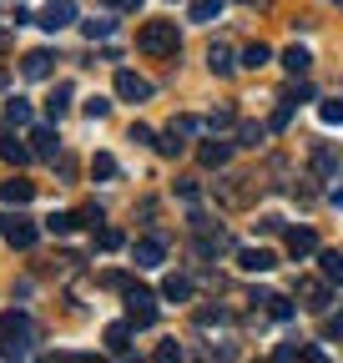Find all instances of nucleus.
Wrapping results in <instances>:
<instances>
[{
    "instance_id": "nucleus-1",
    "label": "nucleus",
    "mask_w": 343,
    "mask_h": 363,
    "mask_svg": "<svg viewBox=\"0 0 343 363\" xmlns=\"http://www.w3.org/2000/svg\"><path fill=\"white\" fill-rule=\"evenodd\" d=\"M35 353V323L26 313H0V358H30Z\"/></svg>"
},
{
    "instance_id": "nucleus-2",
    "label": "nucleus",
    "mask_w": 343,
    "mask_h": 363,
    "mask_svg": "<svg viewBox=\"0 0 343 363\" xmlns=\"http://www.w3.org/2000/svg\"><path fill=\"white\" fill-rule=\"evenodd\" d=\"M137 45H142L147 56H177V51H182L177 21H147V26H142V35H137Z\"/></svg>"
},
{
    "instance_id": "nucleus-3",
    "label": "nucleus",
    "mask_w": 343,
    "mask_h": 363,
    "mask_svg": "<svg viewBox=\"0 0 343 363\" xmlns=\"http://www.w3.org/2000/svg\"><path fill=\"white\" fill-rule=\"evenodd\" d=\"M121 298H126V323H132V328H152L157 323V293L152 288H132V283H126Z\"/></svg>"
},
{
    "instance_id": "nucleus-4",
    "label": "nucleus",
    "mask_w": 343,
    "mask_h": 363,
    "mask_svg": "<svg viewBox=\"0 0 343 363\" xmlns=\"http://www.w3.org/2000/svg\"><path fill=\"white\" fill-rule=\"evenodd\" d=\"M252 192H263V182H257V177H223L218 182L223 207H242V202H252Z\"/></svg>"
},
{
    "instance_id": "nucleus-5",
    "label": "nucleus",
    "mask_w": 343,
    "mask_h": 363,
    "mask_svg": "<svg viewBox=\"0 0 343 363\" xmlns=\"http://www.w3.org/2000/svg\"><path fill=\"white\" fill-rule=\"evenodd\" d=\"M0 233H6V242L11 247H35V238H40V227L35 222H26V217H0Z\"/></svg>"
},
{
    "instance_id": "nucleus-6",
    "label": "nucleus",
    "mask_w": 343,
    "mask_h": 363,
    "mask_svg": "<svg viewBox=\"0 0 343 363\" xmlns=\"http://www.w3.org/2000/svg\"><path fill=\"white\" fill-rule=\"evenodd\" d=\"M116 96L121 101H152V81L137 71H116Z\"/></svg>"
},
{
    "instance_id": "nucleus-7",
    "label": "nucleus",
    "mask_w": 343,
    "mask_h": 363,
    "mask_svg": "<svg viewBox=\"0 0 343 363\" xmlns=\"http://www.w3.org/2000/svg\"><path fill=\"white\" fill-rule=\"evenodd\" d=\"M283 247H288V257L303 262V257L318 252V238H313V227H288V233H283Z\"/></svg>"
},
{
    "instance_id": "nucleus-8",
    "label": "nucleus",
    "mask_w": 343,
    "mask_h": 363,
    "mask_svg": "<svg viewBox=\"0 0 343 363\" xmlns=\"http://www.w3.org/2000/svg\"><path fill=\"white\" fill-rule=\"evenodd\" d=\"M298 303H303L308 313H328V278H298Z\"/></svg>"
},
{
    "instance_id": "nucleus-9",
    "label": "nucleus",
    "mask_w": 343,
    "mask_h": 363,
    "mask_svg": "<svg viewBox=\"0 0 343 363\" xmlns=\"http://www.w3.org/2000/svg\"><path fill=\"white\" fill-rule=\"evenodd\" d=\"M298 101H313V91H308V86H293L288 96H278V111H273V131H283V126L293 121V106H298Z\"/></svg>"
},
{
    "instance_id": "nucleus-10",
    "label": "nucleus",
    "mask_w": 343,
    "mask_h": 363,
    "mask_svg": "<svg viewBox=\"0 0 343 363\" xmlns=\"http://www.w3.org/2000/svg\"><path fill=\"white\" fill-rule=\"evenodd\" d=\"M162 257H167V242L162 238H137V247H132V262L137 267H162Z\"/></svg>"
},
{
    "instance_id": "nucleus-11",
    "label": "nucleus",
    "mask_w": 343,
    "mask_h": 363,
    "mask_svg": "<svg viewBox=\"0 0 343 363\" xmlns=\"http://www.w3.org/2000/svg\"><path fill=\"white\" fill-rule=\"evenodd\" d=\"M237 267H242V272H273V267H278V252H268V247H242V252H237Z\"/></svg>"
},
{
    "instance_id": "nucleus-12",
    "label": "nucleus",
    "mask_w": 343,
    "mask_h": 363,
    "mask_svg": "<svg viewBox=\"0 0 343 363\" xmlns=\"http://www.w3.org/2000/svg\"><path fill=\"white\" fill-rule=\"evenodd\" d=\"M71 21H76V6H71V0H51V6L40 11V26H46V30H66Z\"/></svg>"
},
{
    "instance_id": "nucleus-13",
    "label": "nucleus",
    "mask_w": 343,
    "mask_h": 363,
    "mask_svg": "<svg viewBox=\"0 0 343 363\" xmlns=\"http://www.w3.org/2000/svg\"><path fill=\"white\" fill-rule=\"evenodd\" d=\"M30 152H35V157H46V162H56V152H61L56 126H35V131H30Z\"/></svg>"
},
{
    "instance_id": "nucleus-14",
    "label": "nucleus",
    "mask_w": 343,
    "mask_h": 363,
    "mask_svg": "<svg viewBox=\"0 0 343 363\" xmlns=\"http://www.w3.org/2000/svg\"><path fill=\"white\" fill-rule=\"evenodd\" d=\"M35 197V182H26V177H11V182H0V202H16V207H26Z\"/></svg>"
},
{
    "instance_id": "nucleus-15",
    "label": "nucleus",
    "mask_w": 343,
    "mask_h": 363,
    "mask_svg": "<svg viewBox=\"0 0 343 363\" xmlns=\"http://www.w3.org/2000/svg\"><path fill=\"white\" fill-rule=\"evenodd\" d=\"M313 177H338V147L333 142L313 147Z\"/></svg>"
},
{
    "instance_id": "nucleus-16",
    "label": "nucleus",
    "mask_w": 343,
    "mask_h": 363,
    "mask_svg": "<svg viewBox=\"0 0 343 363\" xmlns=\"http://www.w3.org/2000/svg\"><path fill=\"white\" fill-rule=\"evenodd\" d=\"M106 353H111V358H126V353H132V323H111V328H106Z\"/></svg>"
},
{
    "instance_id": "nucleus-17",
    "label": "nucleus",
    "mask_w": 343,
    "mask_h": 363,
    "mask_svg": "<svg viewBox=\"0 0 343 363\" xmlns=\"http://www.w3.org/2000/svg\"><path fill=\"white\" fill-rule=\"evenodd\" d=\"M232 147H237V142H202V147H197V162H202V167H227Z\"/></svg>"
},
{
    "instance_id": "nucleus-18",
    "label": "nucleus",
    "mask_w": 343,
    "mask_h": 363,
    "mask_svg": "<svg viewBox=\"0 0 343 363\" xmlns=\"http://www.w3.org/2000/svg\"><path fill=\"white\" fill-rule=\"evenodd\" d=\"M51 66H56V56H51V51H30V56L21 61V71H26L30 81H46V76H51Z\"/></svg>"
},
{
    "instance_id": "nucleus-19",
    "label": "nucleus",
    "mask_w": 343,
    "mask_h": 363,
    "mask_svg": "<svg viewBox=\"0 0 343 363\" xmlns=\"http://www.w3.org/2000/svg\"><path fill=\"white\" fill-rule=\"evenodd\" d=\"M278 61H283V71H288V76H308V66H313V56L303 51V45H288Z\"/></svg>"
},
{
    "instance_id": "nucleus-20",
    "label": "nucleus",
    "mask_w": 343,
    "mask_h": 363,
    "mask_svg": "<svg viewBox=\"0 0 343 363\" xmlns=\"http://www.w3.org/2000/svg\"><path fill=\"white\" fill-rule=\"evenodd\" d=\"M162 298H167V303H192V278H182V272H172V278L162 283Z\"/></svg>"
},
{
    "instance_id": "nucleus-21",
    "label": "nucleus",
    "mask_w": 343,
    "mask_h": 363,
    "mask_svg": "<svg viewBox=\"0 0 343 363\" xmlns=\"http://www.w3.org/2000/svg\"><path fill=\"white\" fill-rule=\"evenodd\" d=\"M71 96H76V91H71V86L61 81V86L51 91V96H46V116H51V121H61V116L71 111Z\"/></svg>"
},
{
    "instance_id": "nucleus-22",
    "label": "nucleus",
    "mask_w": 343,
    "mask_h": 363,
    "mask_svg": "<svg viewBox=\"0 0 343 363\" xmlns=\"http://www.w3.org/2000/svg\"><path fill=\"white\" fill-rule=\"evenodd\" d=\"M257 303H268V318H278V323H288V318L298 313L293 298H283V293H257Z\"/></svg>"
},
{
    "instance_id": "nucleus-23",
    "label": "nucleus",
    "mask_w": 343,
    "mask_h": 363,
    "mask_svg": "<svg viewBox=\"0 0 343 363\" xmlns=\"http://www.w3.org/2000/svg\"><path fill=\"white\" fill-rule=\"evenodd\" d=\"M0 157H6V162H16V167H26L35 152H30L26 142H16V136H6V131H0Z\"/></svg>"
},
{
    "instance_id": "nucleus-24",
    "label": "nucleus",
    "mask_w": 343,
    "mask_h": 363,
    "mask_svg": "<svg viewBox=\"0 0 343 363\" xmlns=\"http://www.w3.org/2000/svg\"><path fill=\"white\" fill-rule=\"evenodd\" d=\"M318 272L328 283H343V252L338 247H328V252H318Z\"/></svg>"
},
{
    "instance_id": "nucleus-25",
    "label": "nucleus",
    "mask_w": 343,
    "mask_h": 363,
    "mask_svg": "<svg viewBox=\"0 0 343 363\" xmlns=\"http://www.w3.org/2000/svg\"><path fill=\"white\" fill-rule=\"evenodd\" d=\"M207 66H212V76H232V51H227V45H207Z\"/></svg>"
},
{
    "instance_id": "nucleus-26",
    "label": "nucleus",
    "mask_w": 343,
    "mask_h": 363,
    "mask_svg": "<svg viewBox=\"0 0 343 363\" xmlns=\"http://www.w3.org/2000/svg\"><path fill=\"white\" fill-rule=\"evenodd\" d=\"M157 152H162V157H182V152H187V136H177V131L167 126V131L157 136Z\"/></svg>"
},
{
    "instance_id": "nucleus-27",
    "label": "nucleus",
    "mask_w": 343,
    "mask_h": 363,
    "mask_svg": "<svg viewBox=\"0 0 343 363\" xmlns=\"http://www.w3.org/2000/svg\"><path fill=\"white\" fill-rule=\"evenodd\" d=\"M268 61H273V51H268V45H263V40H252V45H247V51H242V66H247V71H263Z\"/></svg>"
},
{
    "instance_id": "nucleus-28",
    "label": "nucleus",
    "mask_w": 343,
    "mask_h": 363,
    "mask_svg": "<svg viewBox=\"0 0 343 363\" xmlns=\"http://www.w3.org/2000/svg\"><path fill=\"white\" fill-rule=\"evenodd\" d=\"M263 136H268V126L242 121V126H237V147H263Z\"/></svg>"
},
{
    "instance_id": "nucleus-29",
    "label": "nucleus",
    "mask_w": 343,
    "mask_h": 363,
    "mask_svg": "<svg viewBox=\"0 0 343 363\" xmlns=\"http://www.w3.org/2000/svg\"><path fill=\"white\" fill-rule=\"evenodd\" d=\"M76 222H81L76 212H51V217H46V233H56V238H66V233H71V227H76Z\"/></svg>"
},
{
    "instance_id": "nucleus-30",
    "label": "nucleus",
    "mask_w": 343,
    "mask_h": 363,
    "mask_svg": "<svg viewBox=\"0 0 343 363\" xmlns=\"http://www.w3.org/2000/svg\"><path fill=\"white\" fill-rule=\"evenodd\" d=\"M227 0H192V21H218Z\"/></svg>"
},
{
    "instance_id": "nucleus-31",
    "label": "nucleus",
    "mask_w": 343,
    "mask_h": 363,
    "mask_svg": "<svg viewBox=\"0 0 343 363\" xmlns=\"http://www.w3.org/2000/svg\"><path fill=\"white\" fill-rule=\"evenodd\" d=\"M81 30H86V40H106V35L116 30V21H106V16L96 21V16H91V21H81Z\"/></svg>"
},
{
    "instance_id": "nucleus-32",
    "label": "nucleus",
    "mask_w": 343,
    "mask_h": 363,
    "mask_svg": "<svg viewBox=\"0 0 343 363\" xmlns=\"http://www.w3.org/2000/svg\"><path fill=\"white\" fill-rule=\"evenodd\" d=\"M91 177H101V182L116 177V157H111V152H96V157H91Z\"/></svg>"
},
{
    "instance_id": "nucleus-33",
    "label": "nucleus",
    "mask_w": 343,
    "mask_h": 363,
    "mask_svg": "<svg viewBox=\"0 0 343 363\" xmlns=\"http://www.w3.org/2000/svg\"><path fill=\"white\" fill-rule=\"evenodd\" d=\"M318 121L323 126H343V101H323L318 106Z\"/></svg>"
},
{
    "instance_id": "nucleus-34",
    "label": "nucleus",
    "mask_w": 343,
    "mask_h": 363,
    "mask_svg": "<svg viewBox=\"0 0 343 363\" xmlns=\"http://www.w3.org/2000/svg\"><path fill=\"white\" fill-rule=\"evenodd\" d=\"M6 121H11V126H26V121H30V106H26V101H6Z\"/></svg>"
},
{
    "instance_id": "nucleus-35",
    "label": "nucleus",
    "mask_w": 343,
    "mask_h": 363,
    "mask_svg": "<svg viewBox=\"0 0 343 363\" xmlns=\"http://www.w3.org/2000/svg\"><path fill=\"white\" fill-rule=\"evenodd\" d=\"M232 121H237V111H232V106H218V111L207 116V126H212V131H223V126H232Z\"/></svg>"
},
{
    "instance_id": "nucleus-36",
    "label": "nucleus",
    "mask_w": 343,
    "mask_h": 363,
    "mask_svg": "<svg viewBox=\"0 0 343 363\" xmlns=\"http://www.w3.org/2000/svg\"><path fill=\"white\" fill-rule=\"evenodd\" d=\"M96 247H101V252H116V247H121V233H116V227H101V233H96Z\"/></svg>"
},
{
    "instance_id": "nucleus-37",
    "label": "nucleus",
    "mask_w": 343,
    "mask_h": 363,
    "mask_svg": "<svg viewBox=\"0 0 343 363\" xmlns=\"http://www.w3.org/2000/svg\"><path fill=\"white\" fill-rule=\"evenodd\" d=\"M257 233H268V238H278V233H288V222L268 212V217H257Z\"/></svg>"
},
{
    "instance_id": "nucleus-38",
    "label": "nucleus",
    "mask_w": 343,
    "mask_h": 363,
    "mask_svg": "<svg viewBox=\"0 0 343 363\" xmlns=\"http://www.w3.org/2000/svg\"><path fill=\"white\" fill-rule=\"evenodd\" d=\"M172 358H182V343H177V338L157 343V363H172Z\"/></svg>"
},
{
    "instance_id": "nucleus-39",
    "label": "nucleus",
    "mask_w": 343,
    "mask_h": 363,
    "mask_svg": "<svg viewBox=\"0 0 343 363\" xmlns=\"http://www.w3.org/2000/svg\"><path fill=\"white\" fill-rule=\"evenodd\" d=\"M132 142H142V147H157V131H152V126H142V121H132Z\"/></svg>"
},
{
    "instance_id": "nucleus-40",
    "label": "nucleus",
    "mask_w": 343,
    "mask_h": 363,
    "mask_svg": "<svg viewBox=\"0 0 343 363\" xmlns=\"http://www.w3.org/2000/svg\"><path fill=\"white\" fill-rule=\"evenodd\" d=\"M106 111H111V101H106V96H91V101H86V116H91V121H101Z\"/></svg>"
},
{
    "instance_id": "nucleus-41",
    "label": "nucleus",
    "mask_w": 343,
    "mask_h": 363,
    "mask_svg": "<svg viewBox=\"0 0 343 363\" xmlns=\"http://www.w3.org/2000/svg\"><path fill=\"white\" fill-rule=\"evenodd\" d=\"M197 126L202 121H192V116H172V131H177V136H197Z\"/></svg>"
},
{
    "instance_id": "nucleus-42",
    "label": "nucleus",
    "mask_w": 343,
    "mask_h": 363,
    "mask_svg": "<svg viewBox=\"0 0 343 363\" xmlns=\"http://www.w3.org/2000/svg\"><path fill=\"white\" fill-rule=\"evenodd\" d=\"M177 197L182 202H197V182H177Z\"/></svg>"
},
{
    "instance_id": "nucleus-43",
    "label": "nucleus",
    "mask_w": 343,
    "mask_h": 363,
    "mask_svg": "<svg viewBox=\"0 0 343 363\" xmlns=\"http://www.w3.org/2000/svg\"><path fill=\"white\" fill-rule=\"evenodd\" d=\"M76 217H81V222H86V227H96V222H101V207H81V212H76Z\"/></svg>"
},
{
    "instance_id": "nucleus-44",
    "label": "nucleus",
    "mask_w": 343,
    "mask_h": 363,
    "mask_svg": "<svg viewBox=\"0 0 343 363\" xmlns=\"http://www.w3.org/2000/svg\"><path fill=\"white\" fill-rule=\"evenodd\" d=\"M106 11H142V0H106Z\"/></svg>"
},
{
    "instance_id": "nucleus-45",
    "label": "nucleus",
    "mask_w": 343,
    "mask_h": 363,
    "mask_svg": "<svg viewBox=\"0 0 343 363\" xmlns=\"http://www.w3.org/2000/svg\"><path fill=\"white\" fill-rule=\"evenodd\" d=\"M323 333H328V338H343V318H328V323H323Z\"/></svg>"
},
{
    "instance_id": "nucleus-46",
    "label": "nucleus",
    "mask_w": 343,
    "mask_h": 363,
    "mask_svg": "<svg viewBox=\"0 0 343 363\" xmlns=\"http://www.w3.org/2000/svg\"><path fill=\"white\" fill-rule=\"evenodd\" d=\"M6 81H11V71H6V66H0V86H6Z\"/></svg>"
},
{
    "instance_id": "nucleus-47",
    "label": "nucleus",
    "mask_w": 343,
    "mask_h": 363,
    "mask_svg": "<svg viewBox=\"0 0 343 363\" xmlns=\"http://www.w3.org/2000/svg\"><path fill=\"white\" fill-rule=\"evenodd\" d=\"M242 6H257V0H242Z\"/></svg>"
},
{
    "instance_id": "nucleus-48",
    "label": "nucleus",
    "mask_w": 343,
    "mask_h": 363,
    "mask_svg": "<svg viewBox=\"0 0 343 363\" xmlns=\"http://www.w3.org/2000/svg\"><path fill=\"white\" fill-rule=\"evenodd\" d=\"M338 6H343V0H338Z\"/></svg>"
}]
</instances>
